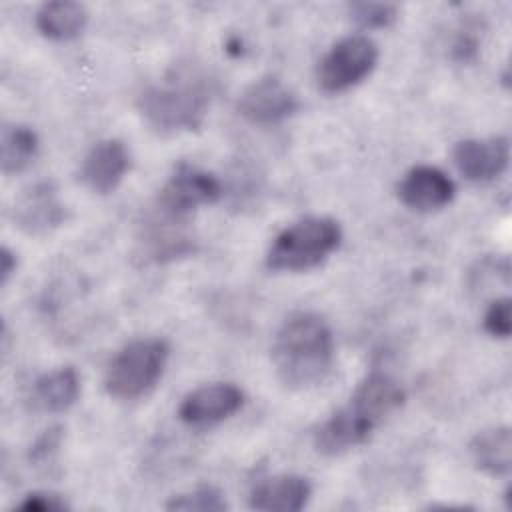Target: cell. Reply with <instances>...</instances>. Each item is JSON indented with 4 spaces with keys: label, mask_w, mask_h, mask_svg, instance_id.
I'll list each match as a JSON object with an SVG mask.
<instances>
[{
    "label": "cell",
    "mask_w": 512,
    "mask_h": 512,
    "mask_svg": "<svg viewBox=\"0 0 512 512\" xmlns=\"http://www.w3.org/2000/svg\"><path fill=\"white\" fill-rule=\"evenodd\" d=\"M272 364L278 380L290 390L322 384L334 364V336L316 312H294L276 330Z\"/></svg>",
    "instance_id": "6da1fadb"
},
{
    "label": "cell",
    "mask_w": 512,
    "mask_h": 512,
    "mask_svg": "<svg viewBox=\"0 0 512 512\" xmlns=\"http://www.w3.org/2000/svg\"><path fill=\"white\" fill-rule=\"evenodd\" d=\"M342 242V228L330 216H306L286 226L266 252L270 272H306L320 266Z\"/></svg>",
    "instance_id": "7a4b0ae2"
},
{
    "label": "cell",
    "mask_w": 512,
    "mask_h": 512,
    "mask_svg": "<svg viewBox=\"0 0 512 512\" xmlns=\"http://www.w3.org/2000/svg\"><path fill=\"white\" fill-rule=\"evenodd\" d=\"M168 342L162 338H138L122 346L108 362L104 388L116 400H138L150 394L164 374Z\"/></svg>",
    "instance_id": "3957f363"
},
{
    "label": "cell",
    "mask_w": 512,
    "mask_h": 512,
    "mask_svg": "<svg viewBox=\"0 0 512 512\" xmlns=\"http://www.w3.org/2000/svg\"><path fill=\"white\" fill-rule=\"evenodd\" d=\"M136 106L144 122L156 132H190L204 124L208 94L192 82L152 84L140 92Z\"/></svg>",
    "instance_id": "277c9868"
},
{
    "label": "cell",
    "mask_w": 512,
    "mask_h": 512,
    "mask_svg": "<svg viewBox=\"0 0 512 512\" xmlns=\"http://www.w3.org/2000/svg\"><path fill=\"white\" fill-rule=\"evenodd\" d=\"M378 62V46L364 34L338 40L318 62L316 80L322 92L340 94L372 74Z\"/></svg>",
    "instance_id": "5b68a950"
},
{
    "label": "cell",
    "mask_w": 512,
    "mask_h": 512,
    "mask_svg": "<svg viewBox=\"0 0 512 512\" xmlns=\"http://www.w3.org/2000/svg\"><path fill=\"white\" fill-rule=\"evenodd\" d=\"M220 196L222 184L214 174L188 162H180L160 188L156 208L162 218L180 222L200 206L218 202Z\"/></svg>",
    "instance_id": "8992f818"
},
{
    "label": "cell",
    "mask_w": 512,
    "mask_h": 512,
    "mask_svg": "<svg viewBox=\"0 0 512 512\" xmlns=\"http://www.w3.org/2000/svg\"><path fill=\"white\" fill-rule=\"evenodd\" d=\"M300 108L296 94L276 76L254 80L238 98V114L254 126H274L294 116Z\"/></svg>",
    "instance_id": "52a82bcc"
},
{
    "label": "cell",
    "mask_w": 512,
    "mask_h": 512,
    "mask_svg": "<svg viewBox=\"0 0 512 512\" xmlns=\"http://www.w3.org/2000/svg\"><path fill=\"white\" fill-rule=\"evenodd\" d=\"M242 404L244 392L236 384L212 382L188 392L178 406V416L192 428H208L236 414Z\"/></svg>",
    "instance_id": "ba28073f"
},
{
    "label": "cell",
    "mask_w": 512,
    "mask_h": 512,
    "mask_svg": "<svg viewBox=\"0 0 512 512\" xmlns=\"http://www.w3.org/2000/svg\"><path fill=\"white\" fill-rule=\"evenodd\" d=\"M510 160V144L506 136L466 138L452 150L456 170L470 182L484 184L504 174Z\"/></svg>",
    "instance_id": "9c48e42d"
},
{
    "label": "cell",
    "mask_w": 512,
    "mask_h": 512,
    "mask_svg": "<svg viewBox=\"0 0 512 512\" xmlns=\"http://www.w3.org/2000/svg\"><path fill=\"white\" fill-rule=\"evenodd\" d=\"M130 170V152L118 138L96 142L80 164V182L94 194H110Z\"/></svg>",
    "instance_id": "30bf717a"
},
{
    "label": "cell",
    "mask_w": 512,
    "mask_h": 512,
    "mask_svg": "<svg viewBox=\"0 0 512 512\" xmlns=\"http://www.w3.org/2000/svg\"><path fill=\"white\" fill-rule=\"evenodd\" d=\"M456 186L436 166L420 164L410 168L398 184L400 202L414 212H436L452 202Z\"/></svg>",
    "instance_id": "8fae6325"
},
{
    "label": "cell",
    "mask_w": 512,
    "mask_h": 512,
    "mask_svg": "<svg viewBox=\"0 0 512 512\" xmlns=\"http://www.w3.org/2000/svg\"><path fill=\"white\" fill-rule=\"evenodd\" d=\"M404 388L386 372H370L350 396L348 408L378 428L388 416H392L404 404Z\"/></svg>",
    "instance_id": "7c38bea8"
},
{
    "label": "cell",
    "mask_w": 512,
    "mask_h": 512,
    "mask_svg": "<svg viewBox=\"0 0 512 512\" xmlns=\"http://www.w3.org/2000/svg\"><path fill=\"white\" fill-rule=\"evenodd\" d=\"M14 222L26 234H46L66 220V206L48 182L34 184L14 204Z\"/></svg>",
    "instance_id": "4fadbf2b"
},
{
    "label": "cell",
    "mask_w": 512,
    "mask_h": 512,
    "mask_svg": "<svg viewBox=\"0 0 512 512\" xmlns=\"http://www.w3.org/2000/svg\"><path fill=\"white\" fill-rule=\"evenodd\" d=\"M312 496V484L298 474L270 476L258 482L250 492V508L260 512H298Z\"/></svg>",
    "instance_id": "5bb4252c"
},
{
    "label": "cell",
    "mask_w": 512,
    "mask_h": 512,
    "mask_svg": "<svg viewBox=\"0 0 512 512\" xmlns=\"http://www.w3.org/2000/svg\"><path fill=\"white\" fill-rule=\"evenodd\" d=\"M376 428L364 418L356 416L348 406L334 412L314 432V448L324 456L344 454L364 444Z\"/></svg>",
    "instance_id": "9a60e30c"
},
{
    "label": "cell",
    "mask_w": 512,
    "mask_h": 512,
    "mask_svg": "<svg viewBox=\"0 0 512 512\" xmlns=\"http://www.w3.org/2000/svg\"><path fill=\"white\" fill-rule=\"evenodd\" d=\"M470 454L478 470L488 476H506L512 468V434L508 426H494L470 440Z\"/></svg>",
    "instance_id": "2e32d148"
},
{
    "label": "cell",
    "mask_w": 512,
    "mask_h": 512,
    "mask_svg": "<svg viewBox=\"0 0 512 512\" xmlns=\"http://www.w3.org/2000/svg\"><path fill=\"white\" fill-rule=\"evenodd\" d=\"M88 12L80 2L54 0L40 6L36 12V28L50 40H72L86 28Z\"/></svg>",
    "instance_id": "e0dca14e"
},
{
    "label": "cell",
    "mask_w": 512,
    "mask_h": 512,
    "mask_svg": "<svg viewBox=\"0 0 512 512\" xmlns=\"http://www.w3.org/2000/svg\"><path fill=\"white\" fill-rule=\"evenodd\" d=\"M80 396V378L72 366H62L42 374L34 382V398L42 410L66 412Z\"/></svg>",
    "instance_id": "ac0fdd59"
},
{
    "label": "cell",
    "mask_w": 512,
    "mask_h": 512,
    "mask_svg": "<svg viewBox=\"0 0 512 512\" xmlns=\"http://www.w3.org/2000/svg\"><path fill=\"white\" fill-rule=\"evenodd\" d=\"M38 136L30 126L6 124L0 140V168L6 176L24 172L36 158Z\"/></svg>",
    "instance_id": "d6986e66"
},
{
    "label": "cell",
    "mask_w": 512,
    "mask_h": 512,
    "mask_svg": "<svg viewBox=\"0 0 512 512\" xmlns=\"http://www.w3.org/2000/svg\"><path fill=\"white\" fill-rule=\"evenodd\" d=\"M168 510H184V512H222L228 508L220 490L212 486H200L192 492H184L172 496L166 504Z\"/></svg>",
    "instance_id": "ffe728a7"
},
{
    "label": "cell",
    "mask_w": 512,
    "mask_h": 512,
    "mask_svg": "<svg viewBox=\"0 0 512 512\" xmlns=\"http://www.w3.org/2000/svg\"><path fill=\"white\" fill-rule=\"evenodd\" d=\"M348 14L362 30H380L396 22L398 8L386 2H352Z\"/></svg>",
    "instance_id": "44dd1931"
},
{
    "label": "cell",
    "mask_w": 512,
    "mask_h": 512,
    "mask_svg": "<svg viewBox=\"0 0 512 512\" xmlns=\"http://www.w3.org/2000/svg\"><path fill=\"white\" fill-rule=\"evenodd\" d=\"M484 330L494 338H508L512 332L510 322V298H496L490 302L486 314H484Z\"/></svg>",
    "instance_id": "7402d4cb"
},
{
    "label": "cell",
    "mask_w": 512,
    "mask_h": 512,
    "mask_svg": "<svg viewBox=\"0 0 512 512\" xmlns=\"http://www.w3.org/2000/svg\"><path fill=\"white\" fill-rule=\"evenodd\" d=\"M62 438H64V428L62 426H50L46 428L36 440L34 444L30 446L28 450V460L34 462V464H40V462H46L48 458H52V454L58 452L60 444H62Z\"/></svg>",
    "instance_id": "603a6c76"
},
{
    "label": "cell",
    "mask_w": 512,
    "mask_h": 512,
    "mask_svg": "<svg viewBox=\"0 0 512 512\" xmlns=\"http://www.w3.org/2000/svg\"><path fill=\"white\" fill-rule=\"evenodd\" d=\"M16 508L26 512H62V510H68V502L56 492L36 490L26 494Z\"/></svg>",
    "instance_id": "cb8c5ba5"
},
{
    "label": "cell",
    "mask_w": 512,
    "mask_h": 512,
    "mask_svg": "<svg viewBox=\"0 0 512 512\" xmlns=\"http://www.w3.org/2000/svg\"><path fill=\"white\" fill-rule=\"evenodd\" d=\"M16 266H18L16 254L8 246H2L0 250V284L2 286L8 284L10 276L16 272Z\"/></svg>",
    "instance_id": "d4e9b609"
}]
</instances>
